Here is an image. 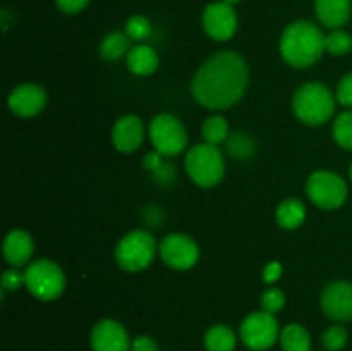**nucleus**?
<instances>
[{"instance_id":"1","label":"nucleus","mask_w":352,"mask_h":351,"mask_svg":"<svg viewBox=\"0 0 352 351\" xmlns=\"http://www.w3.org/2000/svg\"><path fill=\"white\" fill-rule=\"evenodd\" d=\"M248 83L250 67L243 55L222 50L199 65L191 83V95L205 109L227 110L243 98Z\"/></svg>"},{"instance_id":"2","label":"nucleus","mask_w":352,"mask_h":351,"mask_svg":"<svg viewBox=\"0 0 352 351\" xmlns=\"http://www.w3.org/2000/svg\"><path fill=\"white\" fill-rule=\"evenodd\" d=\"M327 34L315 23L294 21L280 36V55L291 67L306 69L322 58L327 52Z\"/></svg>"},{"instance_id":"3","label":"nucleus","mask_w":352,"mask_h":351,"mask_svg":"<svg viewBox=\"0 0 352 351\" xmlns=\"http://www.w3.org/2000/svg\"><path fill=\"white\" fill-rule=\"evenodd\" d=\"M336 95L323 83H306L296 89L292 96L294 116L308 126H322L336 110Z\"/></svg>"},{"instance_id":"4","label":"nucleus","mask_w":352,"mask_h":351,"mask_svg":"<svg viewBox=\"0 0 352 351\" xmlns=\"http://www.w3.org/2000/svg\"><path fill=\"white\" fill-rule=\"evenodd\" d=\"M186 174L201 188H213L226 176V158L219 147L199 143L189 148L184 158Z\"/></svg>"},{"instance_id":"5","label":"nucleus","mask_w":352,"mask_h":351,"mask_svg":"<svg viewBox=\"0 0 352 351\" xmlns=\"http://www.w3.org/2000/svg\"><path fill=\"white\" fill-rule=\"evenodd\" d=\"M157 251L158 244L151 233L144 229H134L120 237L113 251V258L122 270L141 272L150 267Z\"/></svg>"},{"instance_id":"6","label":"nucleus","mask_w":352,"mask_h":351,"mask_svg":"<svg viewBox=\"0 0 352 351\" xmlns=\"http://www.w3.org/2000/svg\"><path fill=\"white\" fill-rule=\"evenodd\" d=\"M24 279H26L24 288L40 301H54L60 298L67 284L60 265L48 258H38L31 262L24 270Z\"/></svg>"},{"instance_id":"7","label":"nucleus","mask_w":352,"mask_h":351,"mask_svg":"<svg viewBox=\"0 0 352 351\" xmlns=\"http://www.w3.org/2000/svg\"><path fill=\"white\" fill-rule=\"evenodd\" d=\"M148 136L155 150L164 157H175L188 148V131L181 119L172 114H158L151 119Z\"/></svg>"},{"instance_id":"8","label":"nucleus","mask_w":352,"mask_h":351,"mask_svg":"<svg viewBox=\"0 0 352 351\" xmlns=\"http://www.w3.org/2000/svg\"><path fill=\"white\" fill-rule=\"evenodd\" d=\"M306 195L322 210H336L346 203L347 184L337 172L316 171L306 181Z\"/></svg>"},{"instance_id":"9","label":"nucleus","mask_w":352,"mask_h":351,"mask_svg":"<svg viewBox=\"0 0 352 351\" xmlns=\"http://www.w3.org/2000/svg\"><path fill=\"white\" fill-rule=\"evenodd\" d=\"M280 326L272 313L260 310L253 312L241 322L239 339L251 351H267L275 346L280 337Z\"/></svg>"},{"instance_id":"10","label":"nucleus","mask_w":352,"mask_h":351,"mask_svg":"<svg viewBox=\"0 0 352 351\" xmlns=\"http://www.w3.org/2000/svg\"><path fill=\"white\" fill-rule=\"evenodd\" d=\"M158 255L167 267L174 270H189L198 264L199 248L188 234L172 233L160 241Z\"/></svg>"},{"instance_id":"11","label":"nucleus","mask_w":352,"mask_h":351,"mask_svg":"<svg viewBox=\"0 0 352 351\" xmlns=\"http://www.w3.org/2000/svg\"><path fill=\"white\" fill-rule=\"evenodd\" d=\"M201 24L205 33L215 41H227L237 31V12L234 6L227 2H212L201 14Z\"/></svg>"},{"instance_id":"12","label":"nucleus","mask_w":352,"mask_h":351,"mask_svg":"<svg viewBox=\"0 0 352 351\" xmlns=\"http://www.w3.org/2000/svg\"><path fill=\"white\" fill-rule=\"evenodd\" d=\"M131 337L126 327L113 319H103L89 334L91 351H131Z\"/></svg>"},{"instance_id":"13","label":"nucleus","mask_w":352,"mask_h":351,"mask_svg":"<svg viewBox=\"0 0 352 351\" xmlns=\"http://www.w3.org/2000/svg\"><path fill=\"white\" fill-rule=\"evenodd\" d=\"M320 305L323 313L336 322H347L352 319V282L333 281L325 286Z\"/></svg>"},{"instance_id":"14","label":"nucleus","mask_w":352,"mask_h":351,"mask_svg":"<svg viewBox=\"0 0 352 351\" xmlns=\"http://www.w3.org/2000/svg\"><path fill=\"white\" fill-rule=\"evenodd\" d=\"M47 92L36 83H23L9 93L7 105L17 117H34L47 107Z\"/></svg>"},{"instance_id":"15","label":"nucleus","mask_w":352,"mask_h":351,"mask_svg":"<svg viewBox=\"0 0 352 351\" xmlns=\"http://www.w3.org/2000/svg\"><path fill=\"white\" fill-rule=\"evenodd\" d=\"M146 129L138 116L127 114L119 117L112 127V143L120 153H133L143 145Z\"/></svg>"},{"instance_id":"16","label":"nucleus","mask_w":352,"mask_h":351,"mask_svg":"<svg viewBox=\"0 0 352 351\" xmlns=\"http://www.w3.org/2000/svg\"><path fill=\"white\" fill-rule=\"evenodd\" d=\"M34 253L33 237L24 229H12L7 233L2 243V255L10 267L30 265Z\"/></svg>"},{"instance_id":"17","label":"nucleus","mask_w":352,"mask_h":351,"mask_svg":"<svg viewBox=\"0 0 352 351\" xmlns=\"http://www.w3.org/2000/svg\"><path fill=\"white\" fill-rule=\"evenodd\" d=\"M351 0H315V14L320 23L330 30H339L349 21Z\"/></svg>"},{"instance_id":"18","label":"nucleus","mask_w":352,"mask_h":351,"mask_svg":"<svg viewBox=\"0 0 352 351\" xmlns=\"http://www.w3.org/2000/svg\"><path fill=\"white\" fill-rule=\"evenodd\" d=\"M126 65L133 74L151 76L160 65V57L153 47L146 43H138L131 47L129 54L126 55Z\"/></svg>"},{"instance_id":"19","label":"nucleus","mask_w":352,"mask_h":351,"mask_svg":"<svg viewBox=\"0 0 352 351\" xmlns=\"http://www.w3.org/2000/svg\"><path fill=\"white\" fill-rule=\"evenodd\" d=\"M275 220L285 231H294L306 220V206L301 200L287 198L278 203Z\"/></svg>"},{"instance_id":"20","label":"nucleus","mask_w":352,"mask_h":351,"mask_svg":"<svg viewBox=\"0 0 352 351\" xmlns=\"http://www.w3.org/2000/svg\"><path fill=\"white\" fill-rule=\"evenodd\" d=\"M203 346L206 351H234L237 346V334L226 323H215L205 332Z\"/></svg>"},{"instance_id":"21","label":"nucleus","mask_w":352,"mask_h":351,"mask_svg":"<svg viewBox=\"0 0 352 351\" xmlns=\"http://www.w3.org/2000/svg\"><path fill=\"white\" fill-rule=\"evenodd\" d=\"M282 351H311V334L302 323H289L278 337Z\"/></svg>"},{"instance_id":"22","label":"nucleus","mask_w":352,"mask_h":351,"mask_svg":"<svg viewBox=\"0 0 352 351\" xmlns=\"http://www.w3.org/2000/svg\"><path fill=\"white\" fill-rule=\"evenodd\" d=\"M100 55L105 61L113 62L122 58L124 55L129 54L131 50V38L127 36L126 31H110L103 36V40L100 41Z\"/></svg>"},{"instance_id":"23","label":"nucleus","mask_w":352,"mask_h":351,"mask_svg":"<svg viewBox=\"0 0 352 351\" xmlns=\"http://www.w3.org/2000/svg\"><path fill=\"white\" fill-rule=\"evenodd\" d=\"M201 136L205 143L213 145V147H220L222 143H226L230 136V127L226 117L210 116L208 119H205L201 126Z\"/></svg>"},{"instance_id":"24","label":"nucleus","mask_w":352,"mask_h":351,"mask_svg":"<svg viewBox=\"0 0 352 351\" xmlns=\"http://www.w3.org/2000/svg\"><path fill=\"white\" fill-rule=\"evenodd\" d=\"M332 134L340 148L352 151V109L337 116L333 120Z\"/></svg>"},{"instance_id":"25","label":"nucleus","mask_w":352,"mask_h":351,"mask_svg":"<svg viewBox=\"0 0 352 351\" xmlns=\"http://www.w3.org/2000/svg\"><path fill=\"white\" fill-rule=\"evenodd\" d=\"M227 143V153L237 160L250 158L254 153V141L248 136L246 133H232L229 136Z\"/></svg>"},{"instance_id":"26","label":"nucleus","mask_w":352,"mask_h":351,"mask_svg":"<svg viewBox=\"0 0 352 351\" xmlns=\"http://www.w3.org/2000/svg\"><path fill=\"white\" fill-rule=\"evenodd\" d=\"M327 52L330 55H336V57H340V55H347L352 50V34L347 33L344 30H332L329 34H327Z\"/></svg>"},{"instance_id":"27","label":"nucleus","mask_w":352,"mask_h":351,"mask_svg":"<svg viewBox=\"0 0 352 351\" xmlns=\"http://www.w3.org/2000/svg\"><path fill=\"white\" fill-rule=\"evenodd\" d=\"M349 341V332L342 323H333L329 329H325L322 336V344L327 351H340L346 348Z\"/></svg>"},{"instance_id":"28","label":"nucleus","mask_w":352,"mask_h":351,"mask_svg":"<svg viewBox=\"0 0 352 351\" xmlns=\"http://www.w3.org/2000/svg\"><path fill=\"white\" fill-rule=\"evenodd\" d=\"M127 36L134 41H144L151 34V23L146 16L141 14H134L126 21Z\"/></svg>"},{"instance_id":"29","label":"nucleus","mask_w":352,"mask_h":351,"mask_svg":"<svg viewBox=\"0 0 352 351\" xmlns=\"http://www.w3.org/2000/svg\"><path fill=\"white\" fill-rule=\"evenodd\" d=\"M260 306L265 312L272 313V315H277L282 308L285 306V295L282 289L278 288H268L265 289L263 295L260 298Z\"/></svg>"},{"instance_id":"30","label":"nucleus","mask_w":352,"mask_h":351,"mask_svg":"<svg viewBox=\"0 0 352 351\" xmlns=\"http://www.w3.org/2000/svg\"><path fill=\"white\" fill-rule=\"evenodd\" d=\"M0 282H2L3 292L17 291V289L23 288L24 282H26V279H24V272L17 270V267H10V268H7V270H3Z\"/></svg>"},{"instance_id":"31","label":"nucleus","mask_w":352,"mask_h":351,"mask_svg":"<svg viewBox=\"0 0 352 351\" xmlns=\"http://www.w3.org/2000/svg\"><path fill=\"white\" fill-rule=\"evenodd\" d=\"M336 98L340 105L351 107L352 109V72L344 76L339 81V86H337Z\"/></svg>"},{"instance_id":"32","label":"nucleus","mask_w":352,"mask_h":351,"mask_svg":"<svg viewBox=\"0 0 352 351\" xmlns=\"http://www.w3.org/2000/svg\"><path fill=\"white\" fill-rule=\"evenodd\" d=\"M89 0H55V6L64 14H79L88 7Z\"/></svg>"},{"instance_id":"33","label":"nucleus","mask_w":352,"mask_h":351,"mask_svg":"<svg viewBox=\"0 0 352 351\" xmlns=\"http://www.w3.org/2000/svg\"><path fill=\"white\" fill-rule=\"evenodd\" d=\"M131 351H158V343L151 336L141 334L131 341Z\"/></svg>"},{"instance_id":"34","label":"nucleus","mask_w":352,"mask_h":351,"mask_svg":"<svg viewBox=\"0 0 352 351\" xmlns=\"http://www.w3.org/2000/svg\"><path fill=\"white\" fill-rule=\"evenodd\" d=\"M282 272H284V268H282L280 262H270V264L263 268V281L267 282V284H275V282L282 277Z\"/></svg>"},{"instance_id":"35","label":"nucleus","mask_w":352,"mask_h":351,"mask_svg":"<svg viewBox=\"0 0 352 351\" xmlns=\"http://www.w3.org/2000/svg\"><path fill=\"white\" fill-rule=\"evenodd\" d=\"M162 157H164V155L158 153L157 150L151 151V153H148L146 157H144V167H146L150 172H155L162 164H164Z\"/></svg>"},{"instance_id":"36","label":"nucleus","mask_w":352,"mask_h":351,"mask_svg":"<svg viewBox=\"0 0 352 351\" xmlns=\"http://www.w3.org/2000/svg\"><path fill=\"white\" fill-rule=\"evenodd\" d=\"M223 2L230 3V6H236V3H239V2H241V0H223Z\"/></svg>"},{"instance_id":"37","label":"nucleus","mask_w":352,"mask_h":351,"mask_svg":"<svg viewBox=\"0 0 352 351\" xmlns=\"http://www.w3.org/2000/svg\"><path fill=\"white\" fill-rule=\"evenodd\" d=\"M349 176H351V181H352V165H351V169H349Z\"/></svg>"}]
</instances>
